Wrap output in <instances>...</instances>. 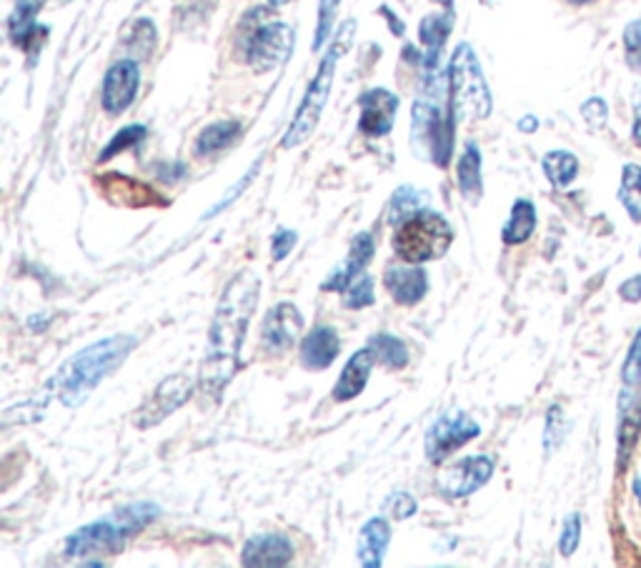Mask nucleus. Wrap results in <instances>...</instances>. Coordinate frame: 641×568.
<instances>
[{
    "label": "nucleus",
    "instance_id": "4be33fe9",
    "mask_svg": "<svg viewBox=\"0 0 641 568\" xmlns=\"http://www.w3.org/2000/svg\"><path fill=\"white\" fill-rule=\"evenodd\" d=\"M391 541V529L384 516H376L364 523L359 533V561L366 568H379L384 564L386 548Z\"/></svg>",
    "mask_w": 641,
    "mask_h": 568
},
{
    "label": "nucleus",
    "instance_id": "c03bdc74",
    "mask_svg": "<svg viewBox=\"0 0 641 568\" xmlns=\"http://www.w3.org/2000/svg\"><path fill=\"white\" fill-rule=\"evenodd\" d=\"M631 141L641 148V93L634 103V123H631Z\"/></svg>",
    "mask_w": 641,
    "mask_h": 568
},
{
    "label": "nucleus",
    "instance_id": "473e14b6",
    "mask_svg": "<svg viewBox=\"0 0 641 568\" xmlns=\"http://www.w3.org/2000/svg\"><path fill=\"white\" fill-rule=\"evenodd\" d=\"M143 138H146V126H138V123H136V126H126V128L118 130V134L111 138V143L103 148L101 155H98V161H101V163L111 161L113 155H118L123 151H128V148H134V146L141 143Z\"/></svg>",
    "mask_w": 641,
    "mask_h": 568
},
{
    "label": "nucleus",
    "instance_id": "c9c22d12",
    "mask_svg": "<svg viewBox=\"0 0 641 568\" xmlns=\"http://www.w3.org/2000/svg\"><path fill=\"white\" fill-rule=\"evenodd\" d=\"M624 43V61L631 71H641V18L627 23L621 36Z\"/></svg>",
    "mask_w": 641,
    "mask_h": 568
},
{
    "label": "nucleus",
    "instance_id": "f03ea898",
    "mask_svg": "<svg viewBox=\"0 0 641 568\" xmlns=\"http://www.w3.org/2000/svg\"><path fill=\"white\" fill-rule=\"evenodd\" d=\"M136 345V336H111V339L86 345L84 351L65 361L53 381L46 386V391L53 393L63 406L78 408L103 378H109L113 370L123 366V361L130 356Z\"/></svg>",
    "mask_w": 641,
    "mask_h": 568
},
{
    "label": "nucleus",
    "instance_id": "de8ad7c7",
    "mask_svg": "<svg viewBox=\"0 0 641 568\" xmlns=\"http://www.w3.org/2000/svg\"><path fill=\"white\" fill-rule=\"evenodd\" d=\"M569 5H589V3H596V0H566Z\"/></svg>",
    "mask_w": 641,
    "mask_h": 568
},
{
    "label": "nucleus",
    "instance_id": "9b49d317",
    "mask_svg": "<svg viewBox=\"0 0 641 568\" xmlns=\"http://www.w3.org/2000/svg\"><path fill=\"white\" fill-rule=\"evenodd\" d=\"M494 476V458L489 456H466L439 476V493L443 498H466L483 489Z\"/></svg>",
    "mask_w": 641,
    "mask_h": 568
},
{
    "label": "nucleus",
    "instance_id": "72a5a7b5",
    "mask_svg": "<svg viewBox=\"0 0 641 568\" xmlns=\"http://www.w3.org/2000/svg\"><path fill=\"white\" fill-rule=\"evenodd\" d=\"M343 293H347V299H343V306L351 308V311L372 306V303H374V278L361 274L356 281H353Z\"/></svg>",
    "mask_w": 641,
    "mask_h": 568
},
{
    "label": "nucleus",
    "instance_id": "c85d7f7f",
    "mask_svg": "<svg viewBox=\"0 0 641 568\" xmlns=\"http://www.w3.org/2000/svg\"><path fill=\"white\" fill-rule=\"evenodd\" d=\"M619 203L627 211L631 224H641V166L639 163H627L621 168V186H619Z\"/></svg>",
    "mask_w": 641,
    "mask_h": 568
},
{
    "label": "nucleus",
    "instance_id": "6ab92c4d",
    "mask_svg": "<svg viewBox=\"0 0 641 568\" xmlns=\"http://www.w3.org/2000/svg\"><path fill=\"white\" fill-rule=\"evenodd\" d=\"M293 558V543L284 533H261L246 541L243 566H286Z\"/></svg>",
    "mask_w": 641,
    "mask_h": 568
},
{
    "label": "nucleus",
    "instance_id": "a878e982",
    "mask_svg": "<svg viewBox=\"0 0 641 568\" xmlns=\"http://www.w3.org/2000/svg\"><path fill=\"white\" fill-rule=\"evenodd\" d=\"M458 188L466 195V201L479 203L483 195V180H481V151L476 143H466L462 159H458Z\"/></svg>",
    "mask_w": 641,
    "mask_h": 568
},
{
    "label": "nucleus",
    "instance_id": "49530a36",
    "mask_svg": "<svg viewBox=\"0 0 641 568\" xmlns=\"http://www.w3.org/2000/svg\"><path fill=\"white\" fill-rule=\"evenodd\" d=\"M634 493H637V498H639V504H641V474L634 479Z\"/></svg>",
    "mask_w": 641,
    "mask_h": 568
},
{
    "label": "nucleus",
    "instance_id": "393cba45",
    "mask_svg": "<svg viewBox=\"0 0 641 568\" xmlns=\"http://www.w3.org/2000/svg\"><path fill=\"white\" fill-rule=\"evenodd\" d=\"M537 205L526 199H519L512 205V216H508L506 226L501 228V241L506 245H521L531 238L537 230Z\"/></svg>",
    "mask_w": 641,
    "mask_h": 568
},
{
    "label": "nucleus",
    "instance_id": "bb28decb",
    "mask_svg": "<svg viewBox=\"0 0 641 568\" xmlns=\"http://www.w3.org/2000/svg\"><path fill=\"white\" fill-rule=\"evenodd\" d=\"M241 121H216L211 126H205L199 134V141H196V153L199 155H211L224 151V148L231 146L238 136H241Z\"/></svg>",
    "mask_w": 641,
    "mask_h": 568
},
{
    "label": "nucleus",
    "instance_id": "8fccbe9b",
    "mask_svg": "<svg viewBox=\"0 0 641 568\" xmlns=\"http://www.w3.org/2000/svg\"><path fill=\"white\" fill-rule=\"evenodd\" d=\"M639 253H641V249H639Z\"/></svg>",
    "mask_w": 641,
    "mask_h": 568
},
{
    "label": "nucleus",
    "instance_id": "aec40b11",
    "mask_svg": "<svg viewBox=\"0 0 641 568\" xmlns=\"http://www.w3.org/2000/svg\"><path fill=\"white\" fill-rule=\"evenodd\" d=\"M341 339L331 326H316L301 341V364L309 370H326L339 358Z\"/></svg>",
    "mask_w": 641,
    "mask_h": 568
},
{
    "label": "nucleus",
    "instance_id": "9d476101",
    "mask_svg": "<svg viewBox=\"0 0 641 568\" xmlns=\"http://www.w3.org/2000/svg\"><path fill=\"white\" fill-rule=\"evenodd\" d=\"M193 378H188L186 374H171L168 378H163L151 396L143 401V406L136 411V426L153 428L166 421L171 414H176L193 396Z\"/></svg>",
    "mask_w": 641,
    "mask_h": 568
},
{
    "label": "nucleus",
    "instance_id": "f704fd0d",
    "mask_svg": "<svg viewBox=\"0 0 641 568\" xmlns=\"http://www.w3.org/2000/svg\"><path fill=\"white\" fill-rule=\"evenodd\" d=\"M341 0H318V23H316V38H314V51L326 43L331 36L336 15H339Z\"/></svg>",
    "mask_w": 641,
    "mask_h": 568
},
{
    "label": "nucleus",
    "instance_id": "1a4fd4ad",
    "mask_svg": "<svg viewBox=\"0 0 641 568\" xmlns=\"http://www.w3.org/2000/svg\"><path fill=\"white\" fill-rule=\"evenodd\" d=\"M479 433L481 426L472 416H466L464 411H449V414L437 418L429 431H426V456H429L431 464H441V460L456 454L458 449L466 446L468 441H474Z\"/></svg>",
    "mask_w": 641,
    "mask_h": 568
},
{
    "label": "nucleus",
    "instance_id": "c756f323",
    "mask_svg": "<svg viewBox=\"0 0 641 568\" xmlns=\"http://www.w3.org/2000/svg\"><path fill=\"white\" fill-rule=\"evenodd\" d=\"M426 203H429V193L416 191V188L411 186L399 188L389 205V220L391 224H404L411 216L422 213L426 209Z\"/></svg>",
    "mask_w": 641,
    "mask_h": 568
},
{
    "label": "nucleus",
    "instance_id": "39448f33",
    "mask_svg": "<svg viewBox=\"0 0 641 568\" xmlns=\"http://www.w3.org/2000/svg\"><path fill=\"white\" fill-rule=\"evenodd\" d=\"M353 33H356V21L349 18L341 26L339 36H336V40H334V46L328 48V53L324 55V61H320L316 78L311 80L306 96H303L299 111H296V118L291 123V128L286 130L284 143H281L284 148H296V146L306 143L309 138L314 136V130L318 126L320 115H324L328 93H331L334 73H336V61H339V58L351 48Z\"/></svg>",
    "mask_w": 641,
    "mask_h": 568
},
{
    "label": "nucleus",
    "instance_id": "a211bd4d",
    "mask_svg": "<svg viewBox=\"0 0 641 568\" xmlns=\"http://www.w3.org/2000/svg\"><path fill=\"white\" fill-rule=\"evenodd\" d=\"M376 351L372 345H364V349H359L353 356L349 358V364L343 366L341 370V378L336 381L334 386V401H353L356 396H361L368 383V376H372V368L376 364Z\"/></svg>",
    "mask_w": 641,
    "mask_h": 568
},
{
    "label": "nucleus",
    "instance_id": "79ce46f5",
    "mask_svg": "<svg viewBox=\"0 0 641 568\" xmlns=\"http://www.w3.org/2000/svg\"><path fill=\"white\" fill-rule=\"evenodd\" d=\"M259 166H261V161H256V163H253V168H251L249 173H246L243 184H236V186L231 188V191H228V193H226V199H224V201H221V203L216 205V209H213V211H209V218H211V216H216V213H218V211H224V209H228V205H231V203H234V201L238 199V193H243V191H246V188H249V184H251V180H253V178H256V171H259Z\"/></svg>",
    "mask_w": 641,
    "mask_h": 568
},
{
    "label": "nucleus",
    "instance_id": "e433bc0d",
    "mask_svg": "<svg viewBox=\"0 0 641 568\" xmlns=\"http://www.w3.org/2000/svg\"><path fill=\"white\" fill-rule=\"evenodd\" d=\"M579 541H581V516L579 514H571L564 521L562 539H558V551H562V556L569 558V556L577 554Z\"/></svg>",
    "mask_w": 641,
    "mask_h": 568
},
{
    "label": "nucleus",
    "instance_id": "4468645a",
    "mask_svg": "<svg viewBox=\"0 0 641 568\" xmlns=\"http://www.w3.org/2000/svg\"><path fill=\"white\" fill-rule=\"evenodd\" d=\"M641 436V383H624L619 396V416H616V454H619V471L634 451Z\"/></svg>",
    "mask_w": 641,
    "mask_h": 568
},
{
    "label": "nucleus",
    "instance_id": "20e7f679",
    "mask_svg": "<svg viewBox=\"0 0 641 568\" xmlns=\"http://www.w3.org/2000/svg\"><path fill=\"white\" fill-rule=\"evenodd\" d=\"M161 516V508L155 504H130L123 506L121 512L111 514L103 521L88 523L76 533H71L65 541V556L68 558H84V556H113L123 551L126 541L143 531L148 523Z\"/></svg>",
    "mask_w": 641,
    "mask_h": 568
},
{
    "label": "nucleus",
    "instance_id": "7c9ffc66",
    "mask_svg": "<svg viewBox=\"0 0 641 568\" xmlns=\"http://www.w3.org/2000/svg\"><path fill=\"white\" fill-rule=\"evenodd\" d=\"M368 345L376 351V358H379V364H384L389 370H401L409 364V356H406V345L401 343V339L397 336H389V333H379L374 336Z\"/></svg>",
    "mask_w": 641,
    "mask_h": 568
},
{
    "label": "nucleus",
    "instance_id": "58836bf2",
    "mask_svg": "<svg viewBox=\"0 0 641 568\" xmlns=\"http://www.w3.org/2000/svg\"><path fill=\"white\" fill-rule=\"evenodd\" d=\"M581 118L587 121L589 128H594V130L604 128L606 121H609V105H606L604 98H599V96L589 98V101L581 105Z\"/></svg>",
    "mask_w": 641,
    "mask_h": 568
},
{
    "label": "nucleus",
    "instance_id": "0eeeda50",
    "mask_svg": "<svg viewBox=\"0 0 641 568\" xmlns=\"http://www.w3.org/2000/svg\"><path fill=\"white\" fill-rule=\"evenodd\" d=\"M454 243V228L441 213L422 211L411 216L404 224H399L393 236V251L397 256L414 266H422L426 261H437L447 256L449 245Z\"/></svg>",
    "mask_w": 641,
    "mask_h": 568
},
{
    "label": "nucleus",
    "instance_id": "2f4dec72",
    "mask_svg": "<svg viewBox=\"0 0 641 568\" xmlns=\"http://www.w3.org/2000/svg\"><path fill=\"white\" fill-rule=\"evenodd\" d=\"M566 433H569V421L562 406H552L546 411V426H544V451L546 456H554L562 446Z\"/></svg>",
    "mask_w": 641,
    "mask_h": 568
},
{
    "label": "nucleus",
    "instance_id": "37998d69",
    "mask_svg": "<svg viewBox=\"0 0 641 568\" xmlns=\"http://www.w3.org/2000/svg\"><path fill=\"white\" fill-rule=\"evenodd\" d=\"M619 295L624 303H639L641 301V274L631 276L629 281H624L619 286Z\"/></svg>",
    "mask_w": 641,
    "mask_h": 568
},
{
    "label": "nucleus",
    "instance_id": "dca6fc26",
    "mask_svg": "<svg viewBox=\"0 0 641 568\" xmlns=\"http://www.w3.org/2000/svg\"><path fill=\"white\" fill-rule=\"evenodd\" d=\"M374 251H376V243L372 233H359L349 245L347 261L328 274L326 281L320 283V291H336V293L347 291V288L356 281L361 274H364L368 263H372Z\"/></svg>",
    "mask_w": 641,
    "mask_h": 568
},
{
    "label": "nucleus",
    "instance_id": "09e8293b",
    "mask_svg": "<svg viewBox=\"0 0 641 568\" xmlns=\"http://www.w3.org/2000/svg\"><path fill=\"white\" fill-rule=\"evenodd\" d=\"M289 3H293V0H268V5H274V8H278V5H289Z\"/></svg>",
    "mask_w": 641,
    "mask_h": 568
},
{
    "label": "nucleus",
    "instance_id": "ea45409f",
    "mask_svg": "<svg viewBox=\"0 0 641 568\" xmlns=\"http://www.w3.org/2000/svg\"><path fill=\"white\" fill-rule=\"evenodd\" d=\"M386 514H391L393 518H399V521H404V518H411L416 514V501L414 496H409V493H391L389 501H386L384 506Z\"/></svg>",
    "mask_w": 641,
    "mask_h": 568
},
{
    "label": "nucleus",
    "instance_id": "6e6552de",
    "mask_svg": "<svg viewBox=\"0 0 641 568\" xmlns=\"http://www.w3.org/2000/svg\"><path fill=\"white\" fill-rule=\"evenodd\" d=\"M293 51V28L281 21L261 23L243 40V53L259 73L274 71L289 61Z\"/></svg>",
    "mask_w": 641,
    "mask_h": 568
},
{
    "label": "nucleus",
    "instance_id": "ddd939ff",
    "mask_svg": "<svg viewBox=\"0 0 641 568\" xmlns=\"http://www.w3.org/2000/svg\"><path fill=\"white\" fill-rule=\"evenodd\" d=\"M303 331V316L293 303H278L263 318L261 326V345L271 356H281L299 341Z\"/></svg>",
    "mask_w": 641,
    "mask_h": 568
},
{
    "label": "nucleus",
    "instance_id": "b1692460",
    "mask_svg": "<svg viewBox=\"0 0 641 568\" xmlns=\"http://www.w3.org/2000/svg\"><path fill=\"white\" fill-rule=\"evenodd\" d=\"M46 0H15V8L8 18V33H11V40L15 46L28 48L30 40L38 36V23L36 15L40 13Z\"/></svg>",
    "mask_w": 641,
    "mask_h": 568
},
{
    "label": "nucleus",
    "instance_id": "a19ab883",
    "mask_svg": "<svg viewBox=\"0 0 641 568\" xmlns=\"http://www.w3.org/2000/svg\"><path fill=\"white\" fill-rule=\"evenodd\" d=\"M296 241H299L296 230H289V228L276 230L274 241H271V256H274V261H284L291 253Z\"/></svg>",
    "mask_w": 641,
    "mask_h": 568
},
{
    "label": "nucleus",
    "instance_id": "423d86ee",
    "mask_svg": "<svg viewBox=\"0 0 641 568\" xmlns=\"http://www.w3.org/2000/svg\"><path fill=\"white\" fill-rule=\"evenodd\" d=\"M449 101L456 123L483 121L491 113V93L481 63L468 43L456 46L449 63Z\"/></svg>",
    "mask_w": 641,
    "mask_h": 568
},
{
    "label": "nucleus",
    "instance_id": "5701e85b",
    "mask_svg": "<svg viewBox=\"0 0 641 568\" xmlns=\"http://www.w3.org/2000/svg\"><path fill=\"white\" fill-rule=\"evenodd\" d=\"M103 193L109 195V199L118 195L116 203L130 205V209H143V205L159 203V199H153L155 193L151 191V188H146L134 178L118 176V173H109V176L103 178Z\"/></svg>",
    "mask_w": 641,
    "mask_h": 568
},
{
    "label": "nucleus",
    "instance_id": "2eb2a0df",
    "mask_svg": "<svg viewBox=\"0 0 641 568\" xmlns=\"http://www.w3.org/2000/svg\"><path fill=\"white\" fill-rule=\"evenodd\" d=\"M361 118H359V130L368 138H381L393 128V121H397L399 111V96H393L391 90L386 88H374L366 90L361 96Z\"/></svg>",
    "mask_w": 641,
    "mask_h": 568
},
{
    "label": "nucleus",
    "instance_id": "412c9836",
    "mask_svg": "<svg viewBox=\"0 0 641 568\" xmlns=\"http://www.w3.org/2000/svg\"><path fill=\"white\" fill-rule=\"evenodd\" d=\"M451 26H454V13H451V8L447 13L429 15V18H424L422 26H418V38H422V43L426 48L424 53L426 73L439 71L441 51H443V43H447V36L451 33Z\"/></svg>",
    "mask_w": 641,
    "mask_h": 568
},
{
    "label": "nucleus",
    "instance_id": "4c0bfd02",
    "mask_svg": "<svg viewBox=\"0 0 641 568\" xmlns=\"http://www.w3.org/2000/svg\"><path fill=\"white\" fill-rule=\"evenodd\" d=\"M621 378L624 383H641V326L634 336V341L629 345L627 361L621 366Z\"/></svg>",
    "mask_w": 641,
    "mask_h": 568
},
{
    "label": "nucleus",
    "instance_id": "f8f14e48",
    "mask_svg": "<svg viewBox=\"0 0 641 568\" xmlns=\"http://www.w3.org/2000/svg\"><path fill=\"white\" fill-rule=\"evenodd\" d=\"M138 86H141V68H138L134 58H123V61L113 63L103 78V111L109 115L126 113L136 101Z\"/></svg>",
    "mask_w": 641,
    "mask_h": 568
},
{
    "label": "nucleus",
    "instance_id": "7ed1b4c3",
    "mask_svg": "<svg viewBox=\"0 0 641 568\" xmlns=\"http://www.w3.org/2000/svg\"><path fill=\"white\" fill-rule=\"evenodd\" d=\"M454 126L456 118L451 113L449 84L443 86L439 73H426L424 96H418L414 115H411V148L416 159H426L433 166L447 168L454 153Z\"/></svg>",
    "mask_w": 641,
    "mask_h": 568
},
{
    "label": "nucleus",
    "instance_id": "f3484780",
    "mask_svg": "<svg viewBox=\"0 0 641 568\" xmlns=\"http://www.w3.org/2000/svg\"><path fill=\"white\" fill-rule=\"evenodd\" d=\"M386 291L391 293V299L401 303V306H416L429 291V278L422 266H389L384 276Z\"/></svg>",
    "mask_w": 641,
    "mask_h": 568
},
{
    "label": "nucleus",
    "instance_id": "cd10ccee",
    "mask_svg": "<svg viewBox=\"0 0 641 568\" xmlns=\"http://www.w3.org/2000/svg\"><path fill=\"white\" fill-rule=\"evenodd\" d=\"M541 168L554 188H569L579 176V159L571 151H549Z\"/></svg>",
    "mask_w": 641,
    "mask_h": 568
},
{
    "label": "nucleus",
    "instance_id": "a18cd8bd",
    "mask_svg": "<svg viewBox=\"0 0 641 568\" xmlns=\"http://www.w3.org/2000/svg\"><path fill=\"white\" fill-rule=\"evenodd\" d=\"M519 128L524 130V134H533V130L539 128V121L533 118V115H526V118L519 121Z\"/></svg>",
    "mask_w": 641,
    "mask_h": 568
},
{
    "label": "nucleus",
    "instance_id": "f257e3e1",
    "mask_svg": "<svg viewBox=\"0 0 641 568\" xmlns=\"http://www.w3.org/2000/svg\"><path fill=\"white\" fill-rule=\"evenodd\" d=\"M261 295V278L253 270L236 274L221 293L209 328L201 364V391L221 399L241 364V349Z\"/></svg>",
    "mask_w": 641,
    "mask_h": 568
}]
</instances>
